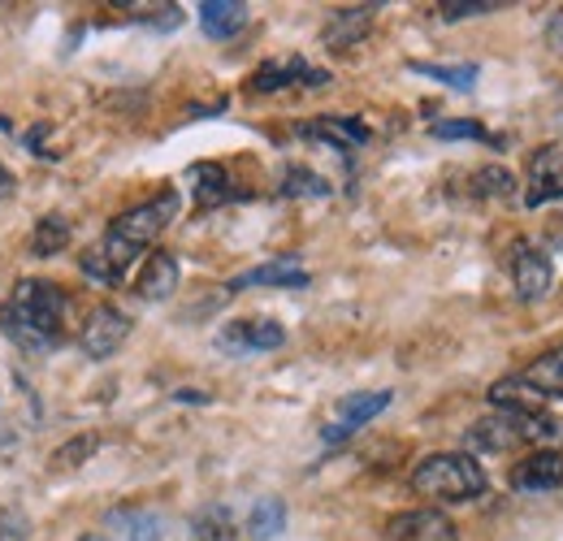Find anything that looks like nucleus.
<instances>
[{
	"label": "nucleus",
	"instance_id": "f257e3e1",
	"mask_svg": "<svg viewBox=\"0 0 563 541\" xmlns=\"http://www.w3.org/2000/svg\"><path fill=\"white\" fill-rule=\"evenodd\" d=\"M0 325L18 346L48 351L70 330V295L62 286H53V281L26 277V281H18L9 290V299L0 308Z\"/></svg>",
	"mask_w": 563,
	"mask_h": 541
},
{
	"label": "nucleus",
	"instance_id": "f03ea898",
	"mask_svg": "<svg viewBox=\"0 0 563 541\" xmlns=\"http://www.w3.org/2000/svg\"><path fill=\"white\" fill-rule=\"evenodd\" d=\"M178 217V191H161L156 200L147 203H135L131 212H122L109 230H104V239L96 243V252L104 256V265L113 269V277L122 281L126 269L140 261L143 247H152L161 234H165V225Z\"/></svg>",
	"mask_w": 563,
	"mask_h": 541
},
{
	"label": "nucleus",
	"instance_id": "7ed1b4c3",
	"mask_svg": "<svg viewBox=\"0 0 563 541\" xmlns=\"http://www.w3.org/2000/svg\"><path fill=\"white\" fill-rule=\"evenodd\" d=\"M412 489L433 498V503H473L490 489V476L464 451H438V455H424L417 464Z\"/></svg>",
	"mask_w": 563,
	"mask_h": 541
},
{
	"label": "nucleus",
	"instance_id": "20e7f679",
	"mask_svg": "<svg viewBox=\"0 0 563 541\" xmlns=\"http://www.w3.org/2000/svg\"><path fill=\"white\" fill-rule=\"evenodd\" d=\"M511 286H516V299H525V303L547 299L551 286H555L551 256L542 247H533V243H516L511 247Z\"/></svg>",
	"mask_w": 563,
	"mask_h": 541
},
{
	"label": "nucleus",
	"instance_id": "39448f33",
	"mask_svg": "<svg viewBox=\"0 0 563 541\" xmlns=\"http://www.w3.org/2000/svg\"><path fill=\"white\" fill-rule=\"evenodd\" d=\"M131 339V317L122 312V308H113V303H100L87 321H82V351L91 355V360H109V355H118L122 351V342Z\"/></svg>",
	"mask_w": 563,
	"mask_h": 541
},
{
	"label": "nucleus",
	"instance_id": "423d86ee",
	"mask_svg": "<svg viewBox=\"0 0 563 541\" xmlns=\"http://www.w3.org/2000/svg\"><path fill=\"white\" fill-rule=\"evenodd\" d=\"M282 342H286V330L269 317H243V321H230L217 334V346L225 355H256V351H274Z\"/></svg>",
	"mask_w": 563,
	"mask_h": 541
},
{
	"label": "nucleus",
	"instance_id": "0eeeda50",
	"mask_svg": "<svg viewBox=\"0 0 563 541\" xmlns=\"http://www.w3.org/2000/svg\"><path fill=\"white\" fill-rule=\"evenodd\" d=\"M563 200V152L560 147H538L529 156V191L525 203L529 208H542V203Z\"/></svg>",
	"mask_w": 563,
	"mask_h": 541
},
{
	"label": "nucleus",
	"instance_id": "6e6552de",
	"mask_svg": "<svg viewBox=\"0 0 563 541\" xmlns=\"http://www.w3.org/2000/svg\"><path fill=\"white\" fill-rule=\"evenodd\" d=\"M386 533H390V541H460L455 525L442 511H433V507H417V511L390 516Z\"/></svg>",
	"mask_w": 563,
	"mask_h": 541
},
{
	"label": "nucleus",
	"instance_id": "1a4fd4ad",
	"mask_svg": "<svg viewBox=\"0 0 563 541\" xmlns=\"http://www.w3.org/2000/svg\"><path fill=\"white\" fill-rule=\"evenodd\" d=\"M563 485V455L560 451H533L511 468V489L520 494H551Z\"/></svg>",
	"mask_w": 563,
	"mask_h": 541
},
{
	"label": "nucleus",
	"instance_id": "9d476101",
	"mask_svg": "<svg viewBox=\"0 0 563 541\" xmlns=\"http://www.w3.org/2000/svg\"><path fill=\"white\" fill-rule=\"evenodd\" d=\"M325 87L330 82V74L317 66H308V62H299V57H286V62H265V66L252 74V87L256 91H282V87Z\"/></svg>",
	"mask_w": 563,
	"mask_h": 541
},
{
	"label": "nucleus",
	"instance_id": "9b49d317",
	"mask_svg": "<svg viewBox=\"0 0 563 541\" xmlns=\"http://www.w3.org/2000/svg\"><path fill=\"white\" fill-rule=\"evenodd\" d=\"M511 424H516V438L520 446H538V451H560L563 446V420L533 407V411H507Z\"/></svg>",
	"mask_w": 563,
	"mask_h": 541
},
{
	"label": "nucleus",
	"instance_id": "f8f14e48",
	"mask_svg": "<svg viewBox=\"0 0 563 541\" xmlns=\"http://www.w3.org/2000/svg\"><path fill=\"white\" fill-rule=\"evenodd\" d=\"M373 18H377V4H347V9H339V13L325 22V48H334V53L355 48V44L368 35Z\"/></svg>",
	"mask_w": 563,
	"mask_h": 541
},
{
	"label": "nucleus",
	"instance_id": "ddd939ff",
	"mask_svg": "<svg viewBox=\"0 0 563 541\" xmlns=\"http://www.w3.org/2000/svg\"><path fill=\"white\" fill-rule=\"evenodd\" d=\"M386 407H390V390H368V395L343 399V407H339V424L325 429V442H339V438L355 433L360 424H368V420H373L377 411H386Z\"/></svg>",
	"mask_w": 563,
	"mask_h": 541
},
{
	"label": "nucleus",
	"instance_id": "4468645a",
	"mask_svg": "<svg viewBox=\"0 0 563 541\" xmlns=\"http://www.w3.org/2000/svg\"><path fill=\"white\" fill-rule=\"evenodd\" d=\"M135 290H140V299H147V303H161V299H169V295L178 290V261H174L169 252H156V256H147V265H143L140 281H135Z\"/></svg>",
	"mask_w": 563,
	"mask_h": 541
},
{
	"label": "nucleus",
	"instance_id": "2eb2a0df",
	"mask_svg": "<svg viewBox=\"0 0 563 541\" xmlns=\"http://www.w3.org/2000/svg\"><path fill=\"white\" fill-rule=\"evenodd\" d=\"M520 377H525V386H529L538 399H563V342L551 346L547 355H538Z\"/></svg>",
	"mask_w": 563,
	"mask_h": 541
},
{
	"label": "nucleus",
	"instance_id": "dca6fc26",
	"mask_svg": "<svg viewBox=\"0 0 563 541\" xmlns=\"http://www.w3.org/2000/svg\"><path fill=\"white\" fill-rule=\"evenodd\" d=\"M252 286H290V290H299V286H308V269H299L295 261H269V265H256V269L239 273L230 281V290H252Z\"/></svg>",
	"mask_w": 563,
	"mask_h": 541
},
{
	"label": "nucleus",
	"instance_id": "f3484780",
	"mask_svg": "<svg viewBox=\"0 0 563 541\" xmlns=\"http://www.w3.org/2000/svg\"><path fill=\"white\" fill-rule=\"evenodd\" d=\"M200 26L209 40H230L247 26V4L239 0H205L200 4Z\"/></svg>",
	"mask_w": 563,
	"mask_h": 541
},
{
	"label": "nucleus",
	"instance_id": "a211bd4d",
	"mask_svg": "<svg viewBox=\"0 0 563 541\" xmlns=\"http://www.w3.org/2000/svg\"><path fill=\"white\" fill-rule=\"evenodd\" d=\"M468 446H473V451H486V455H507L511 446H520L511 416L503 411V416H486V420H477V424L468 429Z\"/></svg>",
	"mask_w": 563,
	"mask_h": 541
},
{
	"label": "nucleus",
	"instance_id": "6ab92c4d",
	"mask_svg": "<svg viewBox=\"0 0 563 541\" xmlns=\"http://www.w3.org/2000/svg\"><path fill=\"white\" fill-rule=\"evenodd\" d=\"M308 139H325L330 147L339 152H352V147H364L368 143V126L355 122V118H330V122H317V126H303Z\"/></svg>",
	"mask_w": 563,
	"mask_h": 541
},
{
	"label": "nucleus",
	"instance_id": "aec40b11",
	"mask_svg": "<svg viewBox=\"0 0 563 541\" xmlns=\"http://www.w3.org/2000/svg\"><path fill=\"white\" fill-rule=\"evenodd\" d=\"M70 221L62 217V212H48V217H40V225H35V234H31V252L40 256V261H48V256H57V252H66L70 247Z\"/></svg>",
	"mask_w": 563,
	"mask_h": 541
},
{
	"label": "nucleus",
	"instance_id": "412c9836",
	"mask_svg": "<svg viewBox=\"0 0 563 541\" xmlns=\"http://www.w3.org/2000/svg\"><path fill=\"white\" fill-rule=\"evenodd\" d=\"M191 533L196 541H234L239 529H234V516L225 507H205L196 520H191Z\"/></svg>",
	"mask_w": 563,
	"mask_h": 541
},
{
	"label": "nucleus",
	"instance_id": "4be33fe9",
	"mask_svg": "<svg viewBox=\"0 0 563 541\" xmlns=\"http://www.w3.org/2000/svg\"><path fill=\"white\" fill-rule=\"evenodd\" d=\"M490 404L503 407V411H533L538 395L525 386V377H503V382L490 386Z\"/></svg>",
	"mask_w": 563,
	"mask_h": 541
},
{
	"label": "nucleus",
	"instance_id": "5701e85b",
	"mask_svg": "<svg viewBox=\"0 0 563 541\" xmlns=\"http://www.w3.org/2000/svg\"><path fill=\"white\" fill-rule=\"evenodd\" d=\"M247 529H252V538L256 541L278 538L282 529H286V503H282V498H265V503H256V507H252Z\"/></svg>",
	"mask_w": 563,
	"mask_h": 541
},
{
	"label": "nucleus",
	"instance_id": "b1692460",
	"mask_svg": "<svg viewBox=\"0 0 563 541\" xmlns=\"http://www.w3.org/2000/svg\"><path fill=\"white\" fill-rule=\"evenodd\" d=\"M191 178H196V196H200L205 208H209V203L230 200V178H225V169H221V165H196V169H191Z\"/></svg>",
	"mask_w": 563,
	"mask_h": 541
},
{
	"label": "nucleus",
	"instance_id": "393cba45",
	"mask_svg": "<svg viewBox=\"0 0 563 541\" xmlns=\"http://www.w3.org/2000/svg\"><path fill=\"white\" fill-rule=\"evenodd\" d=\"M412 69L438 78V82H446V87H455V91H473V82H477V66H429V62H412Z\"/></svg>",
	"mask_w": 563,
	"mask_h": 541
},
{
	"label": "nucleus",
	"instance_id": "a878e982",
	"mask_svg": "<svg viewBox=\"0 0 563 541\" xmlns=\"http://www.w3.org/2000/svg\"><path fill=\"white\" fill-rule=\"evenodd\" d=\"M282 191L286 196H312V200H321V196H330V183L321 174H312V169H286V187Z\"/></svg>",
	"mask_w": 563,
	"mask_h": 541
},
{
	"label": "nucleus",
	"instance_id": "bb28decb",
	"mask_svg": "<svg viewBox=\"0 0 563 541\" xmlns=\"http://www.w3.org/2000/svg\"><path fill=\"white\" fill-rule=\"evenodd\" d=\"M516 191V178L507 169H482L477 174V196H511Z\"/></svg>",
	"mask_w": 563,
	"mask_h": 541
},
{
	"label": "nucleus",
	"instance_id": "cd10ccee",
	"mask_svg": "<svg viewBox=\"0 0 563 541\" xmlns=\"http://www.w3.org/2000/svg\"><path fill=\"white\" fill-rule=\"evenodd\" d=\"M438 9H442V18H446V22H460V18H477V13H490L494 4H490V0H442Z\"/></svg>",
	"mask_w": 563,
	"mask_h": 541
},
{
	"label": "nucleus",
	"instance_id": "c85d7f7f",
	"mask_svg": "<svg viewBox=\"0 0 563 541\" xmlns=\"http://www.w3.org/2000/svg\"><path fill=\"white\" fill-rule=\"evenodd\" d=\"M433 139H490L477 122H433Z\"/></svg>",
	"mask_w": 563,
	"mask_h": 541
},
{
	"label": "nucleus",
	"instance_id": "c756f323",
	"mask_svg": "<svg viewBox=\"0 0 563 541\" xmlns=\"http://www.w3.org/2000/svg\"><path fill=\"white\" fill-rule=\"evenodd\" d=\"M126 538H131V541H161V520H156L152 511H140V516H131V529H126Z\"/></svg>",
	"mask_w": 563,
	"mask_h": 541
},
{
	"label": "nucleus",
	"instance_id": "7c9ffc66",
	"mask_svg": "<svg viewBox=\"0 0 563 541\" xmlns=\"http://www.w3.org/2000/svg\"><path fill=\"white\" fill-rule=\"evenodd\" d=\"M91 451H96V438H74L70 446H62V451H57V460H53V464H57V468H74V464H82L78 455H91Z\"/></svg>",
	"mask_w": 563,
	"mask_h": 541
},
{
	"label": "nucleus",
	"instance_id": "2f4dec72",
	"mask_svg": "<svg viewBox=\"0 0 563 541\" xmlns=\"http://www.w3.org/2000/svg\"><path fill=\"white\" fill-rule=\"evenodd\" d=\"M22 538H26V516L4 511L0 516V541H22Z\"/></svg>",
	"mask_w": 563,
	"mask_h": 541
},
{
	"label": "nucleus",
	"instance_id": "473e14b6",
	"mask_svg": "<svg viewBox=\"0 0 563 541\" xmlns=\"http://www.w3.org/2000/svg\"><path fill=\"white\" fill-rule=\"evenodd\" d=\"M547 40H551V44H555V48L563 53V13H555V18H551V31H547Z\"/></svg>",
	"mask_w": 563,
	"mask_h": 541
},
{
	"label": "nucleus",
	"instance_id": "72a5a7b5",
	"mask_svg": "<svg viewBox=\"0 0 563 541\" xmlns=\"http://www.w3.org/2000/svg\"><path fill=\"white\" fill-rule=\"evenodd\" d=\"M4 191H13V183H9V174L0 169V196H4Z\"/></svg>",
	"mask_w": 563,
	"mask_h": 541
},
{
	"label": "nucleus",
	"instance_id": "f704fd0d",
	"mask_svg": "<svg viewBox=\"0 0 563 541\" xmlns=\"http://www.w3.org/2000/svg\"><path fill=\"white\" fill-rule=\"evenodd\" d=\"M82 541H104V538H82Z\"/></svg>",
	"mask_w": 563,
	"mask_h": 541
}]
</instances>
